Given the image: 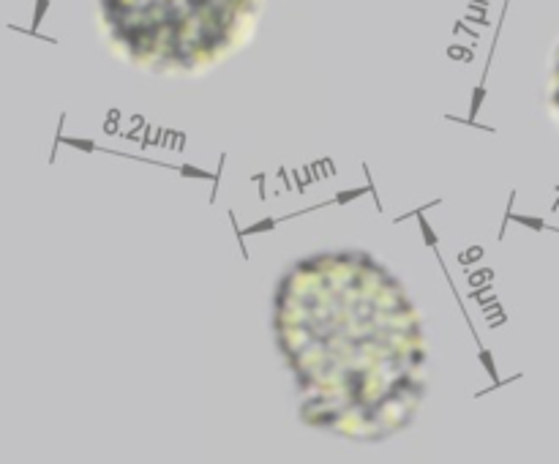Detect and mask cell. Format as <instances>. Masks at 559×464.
I'll list each match as a JSON object with an SVG mask.
<instances>
[{"label": "cell", "instance_id": "obj_1", "mask_svg": "<svg viewBox=\"0 0 559 464\" xmlns=\"http://www.w3.org/2000/svg\"><path fill=\"white\" fill-rule=\"evenodd\" d=\"M273 333L300 418L355 442L413 426L426 393V333L413 295L366 251H320L287 267Z\"/></svg>", "mask_w": 559, "mask_h": 464}, {"label": "cell", "instance_id": "obj_2", "mask_svg": "<svg viewBox=\"0 0 559 464\" xmlns=\"http://www.w3.org/2000/svg\"><path fill=\"white\" fill-rule=\"evenodd\" d=\"M118 58L162 76L202 74L238 52L265 0H93Z\"/></svg>", "mask_w": 559, "mask_h": 464}, {"label": "cell", "instance_id": "obj_3", "mask_svg": "<svg viewBox=\"0 0 559 464\" xmlns=\"http://www.w3.org/2000/svg\"><path fill=\"white\" fill-rule=\"evenodd\" d=\"M549 102H551V112H555V118H557V123H559V49H557V55H555V69H551Z\"/></svg>", "mask_w": 559, "mask_h": 464}]
</instances>
